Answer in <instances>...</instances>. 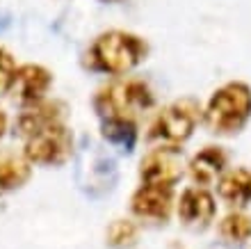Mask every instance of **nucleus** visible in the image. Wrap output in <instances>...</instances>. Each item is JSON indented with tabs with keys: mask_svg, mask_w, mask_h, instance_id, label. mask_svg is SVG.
<instances>
[{
	"mask_svg": "<svg viewBox=\"0 0 251 249\" xmlns=\"http://www.w3.org/2000/svg\"><path fill=\"white\" fill-rule=\"evenodd\" d=\"M149 46L142 37L124 30H110L96 37L89 48V66L94 71L121 76L144 62Z\"/></svg>",
	"mask_w": 251,
	"mask_h": 249,
	"instance_id": "obj_1",
	"label": "nucleus"
},
{
	"mask_svg": "<svg viewBox=\"0 0 251 249\" xmlns=\"http://www.w3.org/2000/svg\"><path fill=\"white\" fill-rule=\"evenodd\" d=\"M205 124L212 133H238L251 117V89L245 83H228L210 96Z\"/></svg>",
	"mask_w": 251,
	"mask_h": 249,
	"instance_id": "obj_2",
	"label": "nucleus"
},
{
	"mask_svg": "<svg viewBox=\"0 0 251 249\" xmlns=\"http://www.w3.org/2000/svg\"><path fill=\"white\" fill-rule=\"evenodd\" d=\"M94 105L103 119H130L132 121L139 112L149 110L153 105V92L144 80H117L96 94Z\"/></svg>",
	"mask_w": 251,
	"mask_h": 249,
	"instance_id": "obj_3",
	"label": "nucleus"
},
{
	"mask_svg": "<svg viewBox=\"0 0 251 249\" xmlns=\"http://www.w3.org/2000/svg\"><path fill=\"white\" fill-rule=\"evenodd\" d=\"M73 151V133L66 128L64 121H53L41 126L34 133L25 135L23 156L30 165H44L55 167L69 160Z\"/></svg>",
	"mask_w": 251,
	"mask_h": 249,
	"instance_id": "obj_4",
	"label": "nucleus"
},
{
	"mask_svg": "<svg viewBox=\"0 0 251 249\" xmlns=\"http://www.w3.org/2000/svg\"><path fill=\"white\" fill-rule=\"evenodd\" d=\"M197 119L199 108L192 101H176L155 117L149 139L162 146H178L194 133Z\"/></svg>",
	"mask_w": 251,
	"mask_h": 249,
	"instance_id": "obj_5",
	"label": "nucleus"
},
{
	"mask_svg": "<svg viewBox=\"0 0 251 249\" xmlns=\"http://www.w3.org/2000/svg\"><path fill=\"white\" fill-rule=\"evenodd\" d=\"M139 176L144 183L151 185H176L183 176V156L178 146H162L153 149L149 156L142 160Z\"/></svg>",
	"mask_w": 251,
	"mask_h": 249,
	"instance_id": "obj_6",
	"label": "nucleus"
},
{
	"mask_svg": "<svg viewBox=\"0 0 251 249\" xmlns=\"http://www.w3.org/2000/svg\"><path fill=\"white\" fill-rule=\"evenodd\" d=\"M50 85H53V73L48 71L46 66L23 64V66H16L7 94H12L14 99L21 101L23 105H30L46 99Z\"/></svg>",
	"mask_w": 251,
	"mask_h": 249,
	"instance_id": "obj_7",
	"label": "nucleus"
},
{
	"mask_svg": "<svg viewBox=\"0 0 251 249\" xmlns=\"http://www.w3.org/2000/svg\"><path fill=\"white\" fill-rule=\"evenodd\" d=\"M174 206L172 185H151L144 183L130 199V210L139 220L149 222H165Z\"/></svg>",
	"mask_w": 251,
	"mask_h": 249,
	"instance_id": "obj_8",
	"label": "nucleus"
},
{
	"mask_svg": "<svg viewBox=\"0 0 251 249\" xmlns=\"http://www.w3.org/2000/svg\"><path fill=\"white\" fill-rule=\"evenodd\" d=\"M217 203L205 188H187L178 199V217L190 229H205L215 220Z\"/></svg>",
	"mask_w": 251,
	"mask_h": 249,
	"instance_id": "obj_9",
	"label": "nucleus"
},
{
	"mask_svg": "<svg viewBox=\"0 0 251 249\" xmlns=\"http://www.w3.org/2000/svg\"><path fill=\"white\" fill-rule=\"evenodd\" d=\"M226 167V156L224 151L217 146H205L201 153L192 158L190 163V176L197 185H212L217 181V176H222V171Z\"/></svg>",
	"mask_w": 251,
	"mask_h": 249,
	"instance_id": "obj_10",
	"label": "nucleus"
},
{
	"mask_svg": "<svg viewBox=\"0 0 251 249\" xmlns=\"http://www.w3.org/2000/svg\"><path fill=\"white\" fill-rule=\"evenodd\" d=\"M62 105L60 103H50V101H37V103H30L25 105V110L21 112L19 117V131L21 135L25 138V135H30V133H34L37 128H41V126H48L53 124V121H62Z\"/></svg>",
	"mask_w": 251,
	"mask_h": 249,
	"instance_id": "obj_11",
	"label": "nucleus"
},
{
	"mask_svg": "<svg viewBox=\"0 0 251 249\" xmlns=\"http://www.w3.org/2000/svg\"><path fill=\"white\" fill-rule=\"evenodd\" d=\"M219 197L231 206H247L251 201V171L245 167L226 171L217 185Z\"/></svg>",
	"mask_w": 251,
	"mask_h": 249,
	"instance_id": "obj_12",
	"label": "nucleus"
},
{
	"mask_svg": "<svg viewBox=\"0 0 251 249\" xmlns=\"http://www.w3.org/2000/svg\"><path fill=\"white\" fill-rule=\"evenodd\" d=\"M30 174H32V165L25 160V156L0 153V197L23 188Z\"/></svg>",
	"mask_w": 251,
	"mask_h": 249,
	"instance_id": "obj_13",
	"label": "nucleus"
},
{
	"mask_svg": "<svg viewBox=\"0 0 251 249\" xmlns=\"http://www.w3.org/2000/svg\"><path fill=\"white\" fill-rule=\"evenodd\" d=\"M219 233L222 238L231 240V243H247L251 238V217L245 213H231L226 215L219 224Z\"/></svg>",
	"mask_w": 251,
	"mask_h": 249,
	"instance_id": "obj_14",
	"label": "nucleus"
},
{
	"mask_svg": "<svg viewBox=\"0 0 251 249\" xmlns=\"http://www.w3.org/2000/svg\"><path fill=\"white\" fill-rule=\"evenodd\" d=\"M107 243L114 249H128L137 243V226L130 220H114L107 226Z\"/></svg>",
	"mask_w": 251,
	"mask_h": 249,
	"instance_id": "obj_15",
	"label": "nucleus"
},
{
	"mask_svg": "<svg viewBox=\"0 0 251 249\" xmlns=\"http://www.w3.org/2000/svg\"><path fill=\"white\" fill-rule=\"evenodd\" d=\"M103 135L114 144H124V146H132L137 133H135V124L130 119H105L103 126Z\"/></svg>",
	"mask_w": 251,
	"mask_h": 249,
	"instance_id": "obj_16",
	"label": "nucleus"
},
{
	"mask_svg": "<svg viewBox=\"0 0 251 249\" xmlns=\"http://www.w3.org/2000/svg\"><path fill=\"white\" fill-rule=\"evenodd\" d=\"M14 71H16V59H14V55L7 48L0 46V94L9 92Z\"/></svg>",
	"mask_w": 251,
	"mask_h": 249,
	"instance_id": "obj_17",
	"label": "nucleus"
},
{
	"mask_svg": "<svg viewBox=\"0 0 251 249\" xmlns=\"http://www.w3.org/2000/svg\"><path fill=\"white\" fill-rule=\"evenodd\" d=\"M7 124H9V119H7V112L0 108V139H2V135L7 133Z\"/></svg>",
	"mask_w": 251,
	"mask_h": 249,
	"instance_id": "obj_18",
	"label": "nucleus"
},
{
	"mask_svg": "<svg viewBox=\"0 0 251 249\" xmlns=\"http://www.w3.org/2000/svg\"><path fill=\"white\" fill-rule=\"evenodd\" d=\"M105 2H117V0H105Z\"/></svg>",
	"mask_w": 251,
	"mask_h": 249,
	"instance_id": "obj_19",
	"label": "nucleus"
}]
</instances>
